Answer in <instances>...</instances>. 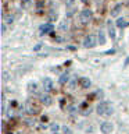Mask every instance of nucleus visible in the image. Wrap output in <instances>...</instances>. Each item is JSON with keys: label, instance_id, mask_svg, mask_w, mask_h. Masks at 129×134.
Segmentation results:
<instances>
[{"label": "nucleus", "instance_id": "1", "mask_svg": "<svg viewBox=\"0 0 129 134\" xmlns=\"http://www.w3.org/2000/svg\"><path fill=\"white\" fill-rule=\"evenodd\" d=\"M97 113L101 116H110L112 113V106L108 102H100L97 105Z\"/></svg>", "mask_w": 129, "mask_h": 134}, {"label": "nucleus", "instance_id": "2", "mask_svg": "<svg viewBox=\"0 0 129 134\" xmlns=\"http://www.w3.org/2000/svg\"><path fill=\"white\" fill-rule=\"evenodd\" d=\"M92 17H93V13H92V10H89V8L82 10L81 13H79V20H81V23H83V24L90 23Z\"/></svg>", "mask_w": 129, "mask_h": 134}, {"label": "nucleus", "instance_id": "3", "mask_svg": "<svg viewBox=\"0 0 129 134\" xmlns=\"http://www.w3.org/2000/svg\"><path fill=\"white\" fill-rule=\"evenodd\" d=\"M96 43H97V39H96L94 35H87L83 41V48L86 49H90V48H94Z\"/></svg>", "mask_w": 129, "mask_h": 134}, {"label": "nucleus", "instance_id": "4", "mask_svg": "<svg viewBox=\"0 0 129 134\" xmlns=\"http://www.w3.org/2000/svg\"><path fill=\"white\" fill-rule=\"evenodd\" d=\"M112 129H114V126H112L110 121H104V123H101V126H100V130H101V133H104V134H110L112 131Z\"/></svg>", "mask_w": 129, "mask_h": 134}, {"label": "nucleus", "instance_id": "5", "mask_svg": "<svg viewBox=\"0 0 129 134\" xmlns=\"http://www.w3.org/2000/svg\"><path fill=\"white\" fill-rule=\"evenodd\" d=\"M53 29H54L53 24L47 23V24H44V25H42V27H40V34H42V35H43V34H49V32H53Z\"/></svg>", "mask_w": 129, "mask_h": 134}, {"label": "nucleus", "instance_id": "6", "mask_svg": "<svg viewBox=\"0 0 129 134\" xmlns=\"http://www.w3.org/2000/svg\"><path fill=\"white\" fill-rule=\"evenodd\" d=\"M43 88H44V91L46 92H50L53 90V81H51V78H44L43 80Z\"/></svg>", "mask_w": 129, "mask_h": 134}, {"label": "nucleus", "instance_id": "7", "mask_svg": "<svg viewBox=\"0 0 129 134\" xmlns=\"http://www.w3.org/2000/svg\"><path fill=\"white\" fill-rule=\"evenodd\" d=\"M107 28H108V35H110L111 39H115V27L114 24H112V21H108L107 23Z\"/></svg>", "mask_w": 129, "mask_h": 134}, {"label": "nucleus", "instance_id": "8", "mask_svg": "<svg viewBox=\"0 0 129 134\" xmlns=\"http://www.w3.org/2000/svg\"><path fill=\"white\" fill-rule=\"evenodd\" d=\"M79 85H81V88H83V90H86V88H89L92 85V81L86 77H82V78H79Z\"/></svg>", "mask_w": 129, "mask_h": 134}, {"label": "nucleus", "instance_id": "9", "mask_svg": "<svg viewBox=\"0 0 129 134\" xmlns=\"http://www.w3.org/2000/svg\"><path fill=\"white\" fill-rule=\"evenodd\" d=\"M40 100H42V103H43L44 106H50V105H51V98H50L47 94L40 95Z\"/></svg>", "mask_w": 129, "mask_h": 134}, {"label": "nucleus", "instance_id": "10", "mask_svg": "<svg viewBox=\"0 0 129 134\" xmlns=\"http://www.w3.org/2000/svg\"><path fill=\"white\" fill-rule=\"evenodd\" d=\"M115 25L118 28H125V27H128V25H129V23L125 18H118V20H117V23H115Z\"/></svg>", "mask_w": 129, "mask_h": 134}, {"label": "nucleus", "instance_id": "11", "mask_svg": "<svg viewBox=\"0 0 129 134\" xmlns=\"http://www.w3.org/2000/svg\"><path fill=\"white\" fill-rule=\"evenodd\" d=\"M121 8H122V4H117V6L112 8V11H111V17H117L119 14V11H121Z\"/></svg>", "mask_w": 129, "mask_h": 134}, {"label": "nucleus", "instance_id": "12", "mask_svg": "<svg viewBox=\"0 0 129 134\" xmlns=\"http://www.w3.org/2000/svg\"><path fill=\"white\" fill-rule=\"evenodd\" d=\"M68 80H69V74H68V73H64V74L60 77V80H58V81H60V84H62V85H64V84L68 82Z\"/></svg>", "mask_w": 129, "mask_h": 134}, {"label": "nucleus", "instance_id": "13", "mask_svg": "<svg viewBox=\"0 0 129 134\" xmlns=\"http://www.w3.org/2000/svg\"><path fill=\"white\" fill-rule=\"evenodd\" d=\"M58 29H60V31H67V29H68V21L67 20L61 21L60 25H58Z\"/></svg>", "mask_w": 129, "mask_h": 134}, {"label": "nucleus", "instance_id": "14", "mask_svg": "<svg viewBox=\"0 0 129 134\" xmlns=\"http://www.w3.org/2000/svg\"><path fill=\"white\" fill-rule=\"evenodd\" d=\"M97 39H99V43H100V45H104V43H106V35H104L103 31L99 32V38H97Z\"/></svg>", "mask_w": 129, "mask_h": 134}, {"label": "nucleus", "instance_id": "15", "mask_svg": "<svg viewBox=\"0 0 129 134\" xmlns=\"http://www.w3.org/2000/svg\"><path fill=\"white\" fill-rule=\"evenodd\" d=\"M62 133L64 134H72V130L69 127H67V126H62Z\"/></svg>", "mask_w": 129, "mask_h": 134}, {"label": "nucleus", "instance_id": "16", "mask_svg": "<svg viewBox=\"0 0 129 134\" xmlns=\"http://www.w3.org/2000/svg\"><path fill=\"white\" fill-rule=\"evenodd\" d=\"M12 20H14V17H4V21H6V23H8V24H11L12 23Z\"/></svg>", "mask_w": 129, "mask_h": 134}, {"label": "nucleus", "instance_id": "17", "mask_svg": "<svg viewBox=\"0 0 129 134\" xmlns=\"http://www.w3.org/2000/svg\"><path fill=\"white\" fill-rule=\"evenodd\" d=\"M58 129H60V126H58V124H51V130H53L54 133H57Z\"/></svg>", "mask_w": 129, "mask_h": 134}, {"label": "nucleus", "instance_id": "18", "mask_svg": "<svg viewBox=\"0 0 129 134\" xmlns=\"http://www.w3.org/2000/svg\"><path fill=\"white\" fill-rule=\"evenodd\" d=\"M32 90H33V91L36 90V84H35V82H33V84H32V82L29 84V91H32Z\"/></svg>", "mask_w": 129, "mask_h": 134}, {"label": "nucleus", "instance_id": "19", "mask_svg": "<svg viewBox=\"0 0 129 134\" xmlns=\"http://www.w3.org/2000/svg\"><path fill=\"white\" fill-rule=\"evenodd\" d=\"M90 112H92L90 108H89V109H85V110L82 112V115H85V116H86V115H90Z\"/></svg>", "mask_w": 129, "mask_h": 134}, {"label": "nucleus", "instance_id": "20", "mask_svg": "<svg viewBox=\"0 0 129 134\" xmlns=\"http://www.w3.org/2000/svg\"><path fill=\"white\" fill-rule=\"evenodd\" d=\"M2 34H6V24H2Z\"/></svg>", "mask_w": 129, "mask_h": 134}, {"label": "nucleus", "instance_id": "21", "mask_svg": "<svg viewBox=\"0 0 129 134\" xmlns=\"http://www.w3.org/2000/svg\"><path fill=\"white\" fill-rule=\"evenodd\" d=\"M114 52H115V50L111 49V50H108V52H107V54H111V53H114Z\"/></svg>", "mask_w": 129, "mask_h": 134}, {"label": "nucleus", "instance_id": "22", "mask_svg": "<svg viewBox=\"0 0 129 134\" xmlns=\"http://www.w3.org/2000/svg\"><path fill=\"white\" fill-rule=\"evenodd\" d=\"M68 2H69V3H72V2H74V0H68Z\"/></svg>", "mask_w": 129, "mask_h": 134}, {"label": "nucleus", "instance_id": "23", "mask_svg": "<svg viewBox=\"0 0 129 134\" xmlns=\"http://www.w3.org/2000/svg\"><path fill=\"white\" fill-rule=\"evenodd\" d=\"M82 2H83V3H86V2H87V0H82Z\"/></svg>", "mask_w": 129, "mask_h": 134}, {"label": "nucleus", "instance_id": "24", "mask_svg": "<svg viewBox=\"0 0 129 134\" xmlns=\"http://www.w3.org/2000/svg\"><path fill=\"white\" fill-rule=\"evenodd\" d=\"M54 134H57V133H54Z\"/></svg>", "mask_w": 129, "mask_h": 134}]
</instances>
